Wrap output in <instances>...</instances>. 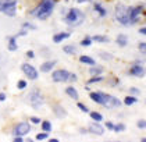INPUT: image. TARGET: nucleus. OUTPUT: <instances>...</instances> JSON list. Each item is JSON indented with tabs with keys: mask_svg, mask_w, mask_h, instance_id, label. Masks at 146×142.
I'll list each match as a JSON object with an SVG mask.
<instances>
[{
	"mask_svg": "<svg viewBox=\"0 0 146 142\" xmlns=\"http://www.w3.org/2000/svg\"><path fill=\"white\" fill-rule=\"evenodd\" d=\"M89 98L95 102V103H99L102 106H104L106 109H114V107H120L123 103L121 100L113 95L109 93H104L102 91H93L89 93Z\"/></svg>",
	"mask_w": 146,
	"mask_h": 142,
	"instance_id": "nucleus-1",
	"label": "nucleus"
},
{
	"mask_svg": "<svg viewBox=\"0 0 146 142\" xmlns=\"http://www.w3.org/2000/svg\"><path fill=\"white\" fill-rule=\"evenodd\" d=\"M54 6H56V0H42L40 4L31 11V14L35 18L43 21V20H47L52 15V13L54 10Z\"/></svg>",
	"mask_w": 146,
	"mask_h": 142,
	"instance_id": "nucleus-2",
	"label": "nucleus"
},
{
	"mask_svg": "<svg viewBox=\"0 0 146 142\" xmlns=\"http://www.w3.org/2000/svg\"><path fill=\"white\" fill-rule=\"evenodd\" d=\"M64 21L67 22L70 27H78V25H81L82 22L85 21V14L79 10V9L72 7V9L68 10L67 15H66V18H64Z\"/></svg>",
	"mask_w": 146,
	"mask_h": 142,
	"instance_id": "nucleus-3",
	"label": "nucleus"
},
{
	"mask_svg": "<svg viewBox=\"0 0 146 142\" xmlns=\"http://www.w3.org/2000/svg\"><path fill=\"white\" fill-rule=\"evenodd\" d=\"M115 20L120 24L128 27L131 24V21H129V7H127L124 4H117L115 6Z\"/></svg>",
	"mask_w": 146,
	"mask_h": 142,
	"instance_id": "nucleus-4",
	"label": "nucleus"
},
{
	"mask_svg": "<svg viewBox=\"0 0 146 142\" xmlns=\"http://www.w3.org/2000/svg\"><path fill=\"white\" fill-rule=\"evenodd\" d=\"M0 13L15 17L17 14V0H0Z\"/></svg>",
	"mask_w": 146,
	"mask_h": 142,
	"instance_id": "nucleus-5",
	"label": "nucleus"
},
{
	"mask_svg": "<svg viewBox=\"0 0 146 142\" xmlns=\"http://www.w3.org/2000/svg\"><path fill=\"white\" fill-rule=\"evenodd\" d=\"M43 103H45V98H43V95L38 89H35L34 92H31V95H29V105L34 109L38 110Z\"/></svg>",
	"mask_w": 146,
	"mask_h": 142,
	"instance_id": "nucleus-6",
	"label": "nucleus"
},
{
	"mask_svg": "<svg viewBox=\"0 0 146 142\" xmlns=\"http://www.w3.org/2000/svg\"><path fill=\"white\" fill-rule=\"evenodd\" d=\"M21 70H23V73L25 74V77L29 78V81H35V79H38V77H39L38 70H36L34 66H31L29 63H24L23 66H21Z\"/></svg>",
	"mask_w": 146,
	"mask_h": 142,
	"instance_id": "nucleus-7",
	"label": "nucleus"
},
{
	"mask_svg": "<svg viewBox=\"0 0 146 142\" xmlns=\"http://www.w3.org/2000/svg\"><path fill=\"white\" fill-rule=\"evenodd\" d=\"M70 74L71 73L67 70H54L52 73V79L54 82H67L70 79Z\"/></svg>",
	"mask_w": 146,
	"mask_h": 142,
	"instance_id": "nucleus-8",
	"label": "nucleus"
},
{
	"mask_svg": "<svg viewBox=\"0 0 146 142\" xmlns=\"http://www.w3.org/2000/svg\"><path fill=\"white\" fill-rule=\"evenodd\" d=\"M29 131H31V124H29V123H18V124L13 128L14 137H15V135L24 137V135L29 134Z\"/></svg>",
	"mask_w": 146,
	"mask_h": 142,
	"instance_id": "nucleus-9",
	"label": "nucleus"
},
{
	"mask_svg": "<svg viewBox=\"0 0 146 142\" xmlns=\"http://www.w3.org/2000/svg\"><path fill=\"white\" fill-rule=\"evenodd\" d=\"M142 11H143V6H132V7H129V21H131V24L138 21V18L141 17Z\"/></svg>",
	"mask_w": 146,
	"mask_h": 142,
	"instance_id": "nucleus-10",
	"label": "nucleus"
},
{
	"mask_svg": "<svg viewBox=\"0 0 146 142\" xmlns=\"http://www.w3.org/2000/svg\"><path fill=\"white\" fill-rule=\"evenodd\" d=\"M129 75H134V77H138V78H142V77H145L146 74V70L143 67L141 66V64H135L129 68Z\"/></svg>",
	"mask_w": 146,
	"mask_h": 142,
	"instance_id": "nucleus-11",
	"label": "nucleus"
},
{
	"mask_svg": "<svg viewBox=\"0 0 146 142\" xmlns=\"http://www.w3.org/2000/svg\"><path fill=\"white\" fill-rule=\"evenodd\" d=\"M88 131L90 134H93V135H103L104 134V127L99 124V121H95V123H92L89 125V130Z\"/></svg>",
	"mask_w": 146,
	"mask_h": 142,
	"instance_id": "nucleus-12",
	"label": "nucleus"
},
{
	"mask_svg": "<svg viewBox=\"0 0 146 142\" xmlns=\"http://www.w3.org/2000/svg\"><path fill=\"white\" fill-rule=\"evenodd\" d=\"M57 64V60H49V61H45L43 64H40V71L42 73H50L54 66Z\"/></svg>",
	"mask_w": 146,
	"mask_h": 142,
	"instance_id": "nucleus-13",
	"label": "nucleus"
},
{
	"mask_svg": "<svg viewBox=\"0 0 146 142\" xmlns=\"http://www.w3.org/2000/svg\"><path fill=\"white\" fill-rule=\"evenodd\" d=\"M53 111H54V114H56L57 117H67V110L66 109H63V106H60V105H54L53 106Z\"/></svg>",
	"mask_w": 146,
	"mask_h": 142,
	"instance_id": "nucleus-14",
	"label": "nucleus"
},
{
	"mask_svg": "<svg viewBox=\"0 0 146 142\" xmlns=\"http://www.w3.org/2000/svg\"><path fill=\"white\" fill-rule=\"evenodd\" d=\"M68 38H70V32H58L53 36V42H54V43H60V42L66 41Z\"/></svg>",
	"mask_w": 146,
	"mask_h": 142,
	"instance_id": "nucleus-15",
	"label": "nucleus"
},
{
	"mask_svg": "<svg viewBox=\"0 0 146 142\" xmlns=\"http://www.w3.org/2000/svg\"><path fill=\"white\" fill-rule=\"evenodd\" d=\"M66 93H67V95L71 99H74V100H78V98H79L78 91H77V89H75L74 87H68L67 89H66Z\"/></svg>",
	"mask_w": 146,
	"mask_h": 142,
	"instance_id": "nucleus-16",
	"label": "nucleus"
},
{
	"mask_svg": "<svg viewBox=\"0 0 146 142\" xmlns=\"http://www.w3.org/2000/svg\"><path fill=\"white\" fill-rule=\"evenodd\" d=\"M79 61L82 63V64H89V66H95L96 64V60L95 59H92L90 56H81L79 57Z\"/></svg>",
	"mask_w": 146,
	"mask_h": 142,
	"instance_id": "nucleus-17",
	"label": "nucleus"
},
{
	"mask_svg": "<svg viewBox=\"0 0 146 142\" xmlns=\"http://www.w3.org/2000/svg\"><path fill=\"white\" fill-rule=\"evenodd\" d=\"M93 9H95V11H96L100 17H106V15H107V11H106V9L102 6L100 3H95V4H93Z\"/></svg>",
	"mask_w": 146,
	"mask_h": 142,
	"instance_id": "nucleus-18",
	"label": "nucleus"
},
{
	"mask_svg": "<svg viewBox=\"0 0 146 142\" xmlns=\"http://www.w3.org/2000/svg\"><path fill=\"white\" fill-rule=\"evenodd\" d=\"M115 42H117V45H118L120 47H125V46L128 45V38H127L125 35H118V36L115 38Z\"/></svg>",
	"mask_w": 146,
	"mask_h": 142,
	"instance_id": "nucleus-19",
	"label": "nucleus"
},
{
	"mask_svg": "<svg viewBox=\"0 0 146 142\" xmlns=\"http://www.w3.org/2000/svg\"><path fill=\"white\" fill-rule=\"evenodd\" d=\"M15 39H17V36H10L9 38V50L10 52H15L18 49V45L15 42Z\"/></svg>",
	"mask_w": 146,
	"mask_h": 142,
	"instance_id": "nucleus-20",
	"label": "nucleus"
},
{
	"mask_svg": "<svg viewBox=\"0 0 146 142\" xmlns=\"http://www.w3.org/2000/svg\"><path fill=\"white\" fill-rule=\"evenodd\" d=\"M92 41L93 42H99V43H107V42H110V39L107 36H104V35H95V36H92Z\"/></svg>",
	"mask_w": 146,
	"mask_h": 142,
	"instance_id": "nucleus-21",
	"label": "nucleus"
},
{
	"mask_svg": "<svg viewBox=\"0 0 146 142\" xmlns=\"http://www.w3.org/2000/svg\"><path fill=\"white\" fill-rule=\"evenodd\" d=\"M138 102V99L135 98L134 95H129V96H127V98L124 99V105H127V106H132Z\"/></svg>",
	"mask_w": 146,
	"mask_h": 142,
	"instance_id": "nucleus-22",
	"label": "nucleus"
},
{
	"mask_svg": "<svg viewBox=\"0 0 146 142\" xmlns=\"http://www.w3.org/2000/svg\"><path fill=\"white\" fill-rule=\"evenodd\" d=\"M63 50H64V53H67V55H71L74 56L77 53V49H75V46H71V45H67V46H64L63 47Z\"/></svg>",
	"mask_w": 146,
	"mask_h": 142,
	"instance_id": "nucleus-23",
	"label": "nucleus"
},
{
	"mask_svg": "<svg viewBox=\"0 0 146 142\" xmlns=\"http://www.w3.org/2000/svg\"><path fill=\"white\" fill-rule=\"evenodd\" d=\"M89 73H90V75L92 77H95V75H102V73H103V68L99 66H96V67H92L89 70Z\"/></svg>",
	"mask_w": 146,
	"mask_h": 142,
	"instance_id": "nucleus-24",
	"label": "nucleus"
},
{
	"mask_svg": "<svg viewBox=\"0 0 146 142\" xmlns=\"http://www.w3.org/2000/svg\"><path fill=\"white\" fill-rule=\"evenodd\" d=\"M90 119L93 121H99V123H100V121L103 120V116H102L99 111H90Z\"/></svg>",
	"mask_w": 146,
	"mask_h": 142,
	"instance_id": "nucleus-25",
	"label": "nucleus"
},
{
	"mask_svg": "<svg viewBox=\"0 0 146 142\" xmlns=\"http://www.w3.org/2000/svg\"><path fill=\"white\" fill-rule=\"evenodd\" d=\"M104 78L102 75H95V77H92L89 81H88V85H90V84H96V82H102Z\"/></svg>",
	"mask_w": 146,
	"mask_h": 142,
	"instance_id": "nucleus-26",
	"label": "nucleus"
},
{
	"mask_svg": "<svg viewBox=\"0 0 146 142\" xmlns=\"http://www.w3.org/2000/svg\"><path fill=\"white\" fill-rule=\"evenodd\" d=\"M125 124H123V123H118V124H114V130L113 131H115V132H123L125 131Z\"/></svg>",
	"mask_w": 146,
	"mask_h": 142,
	"instance_id": "nucleus-27",
	"label": "nucleus"
},
{
	"mask_svg": "<svg viewBox=\"0 0 146 142\" xmlns=\"http://www.w3.org/2000/svg\"><path fill=\"white\" fill-rule=\"evenodd\" d=\"M40 125H42L43 131H46V132L52 131V124H50L49 121H42V123H40Z\"/></svg>",
	"mask_w": 146,
	"mask_h": 142,
	"instance_id": "nucleus-28",
	"label": "nucleus"
},
{
	"mask_svg": "<svg viewBox=\"0 0 146 142\" xmlns=\"http://www.w3.org/2000/svg\"><path fill=\"white\" fill-rule=\"evenodd\" d=\"M92 42H93V41H92V36H86L85 39L81 41V46H86V47H88V46L92 45Z\"/></svg>",
	"mask_w": 146,
	"mask_h": 142,
	"instance_id": "nucleus-29",
	"label": "nucleus"
},
{
	"mask_svg": "<svg viewBox=\"0 0 146 142\" xmlns=\"http://www.w3.org/2000/svg\"><path fill=\"white\" fill-rule=\"evenodd\" d=\"M47 137H49V134L47 132H40V134H38L36 137H35V139L36 141H45V139H47Z\"/></svg>",
	"mask_w": 146,
	"mask_h": 142,
	"instance_id": "nucleus-30",
	"label": "nucleus"
},
{
	"mask_svg": "<svg viewBox=\"0 0 146 142\" xmlns=\"http://www.w3.org/2000/svg\"><path fill=\"white\" fill-rule=\"evenodd\" d=\"M129 93H131V95H134V96H136V95H139V93H141V89H139V88H135V87H131L129 88Z\"/></svg>",
	"mask_w": 146,
	"mask_h": 142,
	"instance_id": "nucleus-31",
	"label": "nucleus"
},
{
	"mask_svg": "<svg viewBox=\"0 0 146 142\" xmlns=\"http://www.w3.org/2000/svg\"><path fill=\"white\" fill-rule=\"evenodd\" d=\"M17 88H18V89H25V88H27V81L20 79V81L17 82Z\"/></svg>",
	"mask_w": 146,
	"mask_h": 142,
	"instance_id": "nucleus-32",
	"label": "nucleus"
},
{
	"mask_svg": "<svg viewBox=\"0 0 146 142\" xmlns=\"http://www.w3.org/2000/svg\"><path fill=\"white\" fill-rule=\"evenodd\" d=\"M78 105V109L81 111H84V113H89V109H88V106H85L84 103H77Z\"/></svg>",
	"mask_w": 146,
	"mask_h": 142,
	"instance_id": "nucleus-33",
	"label": "nucleus"
},
{
	"mask_svg": "<svg viewBox=\"0 0 146 142\" xmlns=\"http://www.w3.org/2000/svg\"><path fill=\"white\" fill-rule=\"evenodd\" d=\"M23 29H36V27L35 25H32V24H29V22H25V24H23Z\"/></svg>",
	"mask_w": 146,
	"mask_h": 142,
	"instance_id": "nucleus-34",
	"label": "nucleus"
},
{
	"mask_svg": "<svg viewBox=\"0 0 146 142\" xmlns=\"http://www.w3.org/2000/svg\"><path fill=\"white\" fill-rule=\"evenodd\" d=\"M138 47H139V50H141V53H143V55H146V42H141Z\"/></svg>",
	"mask_w": 146,
	"mask_h": 142,
	"instance_id": "nucleus-35",
	"label": "nucleus"
},
{
	"mask_svg": "<svg viewBox=\"0 0 146 142\" xmlns=\"http://www.w3.org/2000/svg\"><path fill=\"white\" fill-rule=\"evenodd\" d=\"M136 125H138V128H146V120H139L136 123Z\"/></svg>",
	"mask_w": 146,
	"mask_h": 142,
	"instance_id": "nucleus-36",
	"label": "nucleus"
},
{
	"mask_svg": "<svg viewBox=\"0 0 146 142\" xmlns=\"http://www.w3.org/2000/svg\"><path fill=\"white\" fill-rule=\"evenodd\" d=\"M100 56L103 57V59H104V60H113V56L109 55V53H103V52H102Z\"/></svg>",
	"mask_w": 146,
	"mask_h": 142,
	"instance_id": "nucleus-37",
	"label": "nucleus"
},
{
	"mask_svg": "<svg viewBox=\"0 0 146 142\" xmlns=\"http://www.w3.org/2000/svg\"><path fill=\"white\" fill-rule=\"evenodd\" d=\"M106 125H107V128H109V130H114V124H113L111 121H107V123H106Z\"/></svg>",
	"mask_w": 146,
	"mask_h": 142,
	"instance_id": "nucleus-38",
	"label": "nucleus"
},
{
	"mask_svg": "<svg viewBox=\"0 0 146 142\" xmlns=\"http://www.w3.org/2000/svg\"><path fill=\"white\" fill-rule=\"evenodd\" d=\"M31 123H34V124H40V120H39L38 117H31Z\"/></svg>",
	"mask_w": 146,
	"mask_h": 142,
	"instance_id": "nucleus-39",
	"label": "nucleus"
},
{
	"mask_svg": "<svg viewBox=\"0 0 146 142\" xmlns=\"http://www.w3.org/2000/svg\"><path fill=\"white\" fill-rule=\"evenodd\" d=\"M27 57H29V59H34V57H35V53L32 52V50H28V52H27Z\"/></svg>",
	"mask_w": 146,
	"mask_h": 142,
	"instance_id": "nucleus-40",
	"label": "nucleus"
},
{
	"mask_svg": "<svg viewBox=\"0 0 146 142\" xmlns=\"http://www.w3.org/2000/svg\"><path fill=\"white\" fill-rule=\"evenodd\" d=\"M68 81L75 82V81H77V75H75V74H70V79H68Z\"/></svg>",
	"mask_w": 146,
	"mask_h": 142,
	"instance_id": "nucleus-41",
	"label": "nucleus"
},
{
	"mask_svg": "<svg viewBox=\"0 0 146 142\" xmlns=\"http://www.w3.org/2000/svg\"><path fill=\"white\" fill-rule=\"evenodd\" d=\"M4 100H6V93L1 92V93H0V102H4Z\"/></svg>",
	"mask_w": 146,
	"mask_h": 142,
	"instance_id": "nucleus-42",
	"label": "nucleus"
},
{
	"mask_svg": "<svg viewBox=\"0 0 146 142\" xmlns=\"http://www.w3.org/2000/svg\"><path fill=\"white\" fill-rule=\"evenodd\" d=\"M139 33H142V35H146V27L141 28V29H139Z\"/></svg>",
	"mask_w": 146,
	"mask_h": 142,
	"instance_id": "nucleus-43",
	"label": "nucleus"
},
{
	"mask_svg": "<svg viewBox=\"0 0 146 142\" xmlns=\"http://www.w3.org/2000/svg\"><path fill=\"white\" fill-rule=\"evenodd\" d=\"M78 3H88V1H90V0H77Z\"/></svg>",
	"mask_w": 146,
	"mask_h": 142,
	"instance_id": "nucleus-44",
	"label": "nucleus"
},
{
	"mask_svg": "<svg viewBox=\"0 0 146 142\" xmlns=\"http://www.w3.org/2000/svg\"><path fill=\"white\" fill-rule=\"evenodd\" d=\"M141 141H142V142H146V138H142V139H141Z\"/></svg>",
	"mask_w": 146,
	"mask_h": 142,
	"instance_id": "nucleus-45",
	"label": "nucleus"
}]
</instances>
